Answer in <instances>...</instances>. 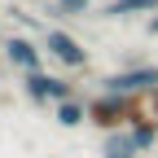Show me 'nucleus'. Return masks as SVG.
<instances>
[{"mask_svg": "<svg viewBox=\"0 0 158 158\" xmlns=\"http://www.w3.org/2000/svg\"><path fill=\"white\" fill-rule=\"evenodd\" d=\"M136 13H158V0H106L101 18H136Z\"/></svg>", "mask_w": 158, "mask_h": 158, "instance_id": "obj_7", "label": "nucleus"}, {"mask_svg": "<svg viewBox=\"0 0 158 158\" xmlns=\"http://www.w3.org/2000/svg\"><path fill=\"white\" fill-rule=\"evenodd\" d=\"M101 158H141V149H136L132 141V132H106V141H101Z\"/></svg>", "mask_w": 158, "mask_h": 158, "instance_id": "obj_6", "label": "nucleus"}, {"mask_svg": "<svg viewBox=\"0 0 158 158\" xmlns=\"http://www.w3.org/2000/svg\"><path fill=\"white\" fill-rule=\"evenodd\" d=\"M88 123L97 132H123L132 123H145V106L141 97H123V92H97L88 101Z\"/></svg>", "mask_w": 158, "mask_h": 158, "instance_id": "obj_1", "label": "nucleus"}, {"mask_svg": "<svg viewBox=\"0 0 158 158\" xmlns=\"http://www.w3.org/2000/svg\"><path fill=\"white\" fill-rule=\"evenodd\" d=\"M0 48H5V40H0Z\"/></svg>", "mask_w": 158, "mask_h": 158, "instance_id": "obj_13", "label": "nucleus"}, {"mask_svg": "<svg viewBox=\"0 0 158 158\" xmlns=\"http://www.w3.org/2000/svg\"><path fill=\"white\" fill-rule=\"evenodd\" d=\"M92 5L97 0H53L48 13L53 18H84V13H92Z\"/></svg>", "mask_w": 158, "mask_h": 158, "instance_id": "obj_9", "label": "nucleus"}, {"mask_svg": "<svg viewBox=\"0 0 158 158\" xmlns=\"http://www.w3.org/2000/svg\"><path fill=\"white\" fill-rule=\"evenodd\" d=\"M22 97H27L31 106H53V75L27 70V75H22Z\"/></svg>", "mask_w": 158, "mask_h": 158, "instance_id": "obj_5", "label": "nucleus"}, {"mask_svg": "<svg viewBox=\"0 0 158 158\" xmlns=\"http://www.w3.org/2000/svg\"><path fill=\"white\" fill-rule=\"evenodd\" d=\"M145 31H149V35L158 40V13H149V22H145Z\"/></svg>", "mask_w": 158, "mask_h": 158, "instance_id": "obj_12", "label": "nucleus"}, {"mask_svg": "<svg viewBox=\"0 0 158 158\" xmlns=\"http://www.w3.org/2000/svg\"><path fill=\"white\" fill-rule=\"evenodd\" d=\"M57 123H62V127H84L88 123V101H79V97L62 101V106H57Z\"/></svg>", "mask_w": 158, "mask_h": 158, "instance_id": "obj_8", "label": "nucleus"}, {"mask_svg": "<svg viewBox=\"0 0 158 158\" xmlns=\"http://www.w3.org/2000/svg\"><path fill=\"white\" fill-rule=\"evenodd\" d=\"M9 13H13V18H18V22H22V27H31V31H48V27L40 22L35 13H27V9H9Z\"/></svg>", "mask_w": 158, "mask_h": 158, "instance_id": "obj_11", "label": "nucleus"}, {"mask_svg": "<svg viewBox=\"0 0 158 158\" xmlns=\"http://www.w3.org/2000/svg\"><path fill=\"white\" fill-rule=\"evenodd\" d=\"M44 53L57 66H66V70H88L92 66V53L84 48V40L70 35V31H62V27H48L44 31Z\"/></svg>", "mask_w": 158, "mask_h": 158, "instance_id": "obj_2", "label": "nucleus"}, {"mask_svg": "<svg viewBox=\"0 0 158 158\" xmlns=\"http://www.w3.org/2000/svg\"><path fill=\"white\" fill-rule=\"evenodd\" d=\"M0 53H5V62H9V66H18L22 75H27V70H40V62H44V48H40L31 35H9Z\"/></svg>", "mask_w": 158, "mask_h": 158, "instance_id": "obj_4", "label": "nucleus"}, {"mask_svg": "<svg viewBox=\"0 0 158 158\" xmlns=\"http://www.w3.org/2000/svg\"><path fill=\"white\" fill-rule=\"evenodd\" d=\"M127 132H132V141H136L141 154H149V149L158 145V123H149V118H145V123H132Z\"/></svg>", "mask_w": 158, "mask_h": 158, "instance_id": "obj_10", "label": "nucleus"}, {"mask_svg": "<svg viewBox=\"0 0 158 158\" xmlns=\"http://www.w3.org/2000/svg\"><path fill=\"white\" fill-rule=\"evenodd\" d=\"M149 88H158V66H127L101 79V92H123V97H141Z\"/></svg>", "mask_w": 158, "mask_h": 158, "instance_id": "obj_3", "label": "nucleus"}]
</instances>
